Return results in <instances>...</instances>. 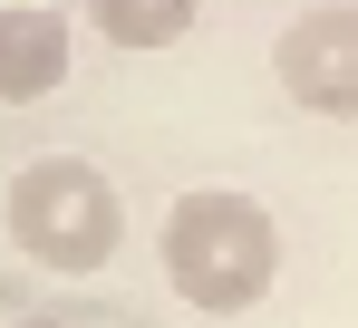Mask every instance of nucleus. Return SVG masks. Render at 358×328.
<instances>
[{"label":"nucleus","instance_id":"1","mask_svg":"<svg viewBox=\"0 0 358 328\" xmlns=\"http://www.w3.org/2000/svg\"><path fill=\"white\" fill-rule=\"evenodd\" d=\"M155 251H165V280H175L184 309L233 319V309H262L281 280V222L233 184H203V193H175Z\"/></svg>","mask_w":358,"mask_h":328},{"label":"nucleus","instance_id":"2","mask_svg":"<svg viewBox=\"0 0 358 328\" xmlns=\"http://www.w3.org/2000/svg\"><path fill=\"white\" fill-rule=\"evenodd\" d=\"M10 241L59 280H87L126 251V203L97 155H29L10 174Z\"/></svg>","mask_w":358,"mask_h":328},{"label":"nucleus","instance_id":"3","mask_svg":"<svg viewBox=\"0 0 358 328\" xmlns=\"http://www.w3.org/2000/svg\"><path fill=\"white\" fill-rule=\"evenodd\" d=\"M271 77L300 116H358V0H310L271 39Z\"/></svg>","mask_w":358,"mask_h":328},{"label":"nucleus","instance_id":"4","mask_svg":"<svg viewBox=\"0 0 358 328\" xmlns=\"http://www.w3.org/2000/svg\"><path fill=\"white\" fill-rule=\"evenodd\" d=\"M68 58H78V39H68V20L49 0H0V107L59 97Z\"/></svg>","mask_w":358,"mask_h":328},{"label":"nucleus","instance_id":"5","mask_svg":"<svg viewBox=\"0 0 358 328\" xmlns=\"http://www.w3.org/2000/svg\"><path fill=\"white\" fill-rule=\"evenodd\" d=\"M107 49H175L184 29L203 20V0H87Z\"/></svg>","mask_w":358,"mask_h":328},{"label":"nucleus","instance_id":"6","mask_svg":"<svg viewBox=\"0 0 358 328\" xmlns=\"http://www.w3.org/2000/svg\"><path fill=\"white\" fill-rule=\"evenodd\" d=\"M10 328H68V319H10Z\"/></svg>","mask_w":358,"mask_h":328}]
</instances>
